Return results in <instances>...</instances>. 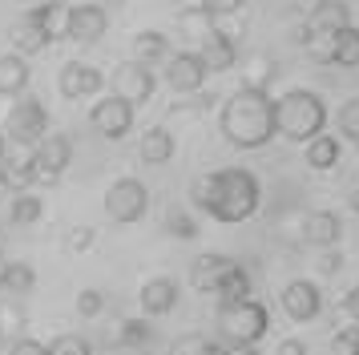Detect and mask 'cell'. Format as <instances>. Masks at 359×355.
I'll list each match as a JSON object with an SVG mask.
<instances>
[{"mask_svg": "<svg viewBox=\"0 0 359 355\" xmlns=\"http://www.w3.org/2000/svg\"><path fill=\"white\" fill-rule=\"evenodd\" d=\"M339 154H343V145L335 133H319V138H311L307 145H303V161H307L315 174H327V170H335L339 166Z\"/></svg>", "mask_w": 359, "mask_h": 355, "instance_id": "7402d4cb", "label": "cell"}, {"mask_svg": "<svg viewBox=\"0 0 359 355\" xmlns=\"http://www.w3.org/2000/svg\"><path fill=\"white\" fill-rule=\"evenodd\" d=\"M275 355H307V343H303L299 335H291V339H283V343L275 347Z\"/></svg>", "mask_w": 359, "mask_h": 355, "instance_id": "ee69618b", "label": "cell"}, {"mask_svg": "<svg viewBox=\"0 0 359 355\" xmlns=\"http://www.w3.org/2000/svg\"><path fill=\"white\" fill-rule=\"evenodd\" d=\"M29 77H33V69L25 57H17V53L0 57V97H20L29 89Z\"/></svg>", "mask_w": 359, "mask_h": 355, "instance_id": "603a6c76", "label": "cell"}, {"mask_svg": "<svg viewBox=\"0 0 359 355\" xmlns=\"http://www.w3.org/2000/svg\"><path fill=\"white\" fill-rule=\"evenodd\" d=\"M271 331V307L259 299L218 307V335L222 347H259V339Z\"/></svg>", "mask_w": 359, "mask_h": 355, "instance_id": "277c9868", "label": "cell"}, {"mask_svg": "<svg viewBox=\"0 0 359 355\" xmlns=\"http://www.w3.org/2000/svg\"><path fill=\"white\" fill-rule=\"evenodd\" d=\"M45 218V198L33 190H25V194H13V202H8V222L13 226H33Z\"/></svg>", "mask_w": 359, "mask_h": 355, "instance_id": "83f0119b", "label": "cell"}, {"mask_svg": "<svg viewBox=\"0 0 359 355\" xmlns=\"http://www.w3.org/2000/svg\"><path fill=\"white\" fill-rule=\"evenodd\" d=\"M49 45H53L49 32L33 20V13H25L17 25H13V53H17V57H25V61H29V57H36V53H45Z\"/></svg>", "mask_w": 359, "mask_h": 355, "instance_id": "ffe728a7", "label": "cell"}, {"mask_svg": "<svg viewBox=\"0 0 359 355\" xmlns=\"http://www.w3.org/2000/svg\"><path fill=\"white\" fill-rule=\"evenodd\" d=\"M8 355H49V343H41V339H17Z\"/></svg>", "mask_w": 359, "mask_h": 355, "instance_id": "ab89813d", "label": "cell"}, {"mask_svg": "<svg viewBox=\"0 0 359 355\" xmlns=\"http://www.w3.org/2000/svg\"><path fill=\"white\" fill-rule=\"evenodd\" d=\"M283 311L291 323H311L323 315V290L315 287L311 279H291L283 287Z\"/></svg>", "mask_w": 359, "mask_h": 355, "instance_id": "8fae6325", "label": "cell"}, {"mask_svg": "<svg viewBox=\"0 0 359 355\" xmlns=\"http://www.w3.org/2000/svg\"><path fill=\"white\" fill-rule=\"evenodd\" d=\"M327 65H343V69H355L359 65V25L331 32V61Z\"/></svg>", "mask_w": 359, "mask_h": 355, "instance_id": "f1b7e54d", "label": "cell"}, {"mask_svg": "<svg viewBox=\"0 0 359 355\" xmlns=\"http://www.w3.org/2000/svg\"><path fill=\"white\" fill-rule=\"evenodd\" d=\"M218 129L234 149H262L275 142V97L262 89H234L218 109Z\"/></svg>", "mask_w": 359, "mask_h": 355, "instance_id": "7a4b0ae2", "label": "cell"}, {"mask_svg": "<svg viewBox=\"0 0 359 355\" xmlns=\"http://www.w3.org/2000/svg\"><path fill=\"white\" fill-rule=\"evenodd\" d=\"M234 69H238V73H243V85H238V89H262V93H266V85H271V81H275V57H262V53H255V57H238V65H234Z\"/></svg>", "mask_w": 359, "mask_h": 355, "instance_id": "cb8c5ba5", "label": "cell"}, {"mask_svg": "<svg viewBox=\"0 0 359 355\" xmlns=\"http://www.w3.org/2000/svg\"><path fill=\"white\" fill-rule=\"evenodd\" d=\"M339 267H343L339 246H331V250H323V258H319V271H323V274H339Z\"/></svg>", "mask_w": 359, "mask_h": 355, "instance_id": "b9f144b4", "label": "cell"}, {"mask_svg": "<svg viewBox=\"0 0 359 355\" xmlns=\"http://www.w3.org/2000/svg\"><path fill=\"white\" fill-rule=\"evenodd\" d=\"M93 4H101V0H93ZM105 4H121V0H105Z\"/></svg>", "mask_w": 359, "mask_h": 355, "instance_id": "f907efd6", "label": "cell"}, {"mask_svg": "<svg viewBox=\"0 0 359 355\" xmlns=\"http://www.w3.org/2000/svg\"><path fill=\"white\" fill-rule=\"evenodd\" d=\"M154 89H158V77L149 73L146 65L121 61L114 69V97H117V101H126L130 109H142L149 97H154Z\"/></svg>", "mask_w": 359, "mask_h": 355, "instance_id": "ba28073f", "label": "cell"}, {"mask_svg": "<svg viewBox=\"0 0 359 355\" xmlns=\"http://www.w3.org/2000/svg\"><path fill=\"white\" fill-rule=\"evenodd\" d=\"M69 166H73V142H69L65 133H45L33 145V178L41 186H53Z\"/></svg>", "mask_w": 359, "mask_h": 355, "instance_id": "52a82bcc", "label": "cell"}, {"mask_svg": "<svg viewBox=\"0 0 359 355\" xmlns=\"http://www.w3.org/2000/svg\"><path fill=\"white\" fill-rule=\"evenodd\" d=\"M174 29H178V36L190 45V53H198V48H202V45L214 36V16L206 13V8L190 4V8H182V13H178Z\"/></svg>", "mask_w": 359, "mask_h": 355, "instance_id": "e0dca14e", "label": "cell"}, {"mask_svg": "<svg viewBox=\"0 0 359 355\" xmlns=\"http://www.w3.org/2000/svg\"><path fill=\"white\" fill-rule=\"evenodd\" d=\"M0 267H4V255H0Z\"/></svg>", "mask_w": 359, "mask_h": 355, "instance_id": "816d5d0a", "label": "cell"}, {"mask_svg": "<svg viewBox=\"0 0 359 355\" xmlns=\"http://www.w3.org/2000/svg\"><path fill=\"white\" fill-rule=\"evenodd\" d=\"M165 234H174V239H182V242H190V239H198V218L190 214V210H178V206H170L165 210Z\"/></svg>", "mask_w": 359, "mask_h": 355, "instance_id": "1f68e13d", "label": "cell"}, {"mask_svg": "<svg viewBox=\"0 0 359 355\" xmlns=\"http://www.w3.org/2000/svg\"><path fill=\"white\" fill-rule=\"evenodd\" d=\"M133 117H137V109H130L126 101H117V97L109 93V97H101V101H93V109H89V126L97 129L101 138L121 142V138L133 129Z\"/></svg>", "mask_w": 359, "mask_h": 355, "instance_id": "9c48e42d", "label": "cell"}, {"mask_svg": "<svg viewBox=\"0 0 359 355\" xmlns=\"http://www.w3.org/2000/svg\"><path fill=\"white\" fill-rule=\"evenodd\" d=\"M4 133H8L17 145H29V149H33V145L49 133V109L41 105V97H20L17 105L8 109Z\"/></svg>", "mask_w": 359, "mask_h": 355, "instance_id": "8992f818", "label": "cell"}, {"mask_svg": "<svg viewBox=\"0 0 359 355\" xmlns=\"http://www.w3.org/2000/svg\"><path fill=\"white\" fill-rule=\"evenodd\" d=\"M105 214L121 226L142 222L149 214L146 182H137V178H117V182H109V190H105Z\"/></svg>", "mask_w": 359, "mask_h": 355, "instance_id": "5b68a950", "label": "cell"}, {"mask_svg": "<svg viewBox=\"0 0 359 355\" xmlns=\"http://www.w3.org/2000/svg\"><path fill=\"white\" fill-rule=\"evenodd\" d=\"M339 133L351 145H359V97L343 101V109H339Z\"/></svg>", "mask_w": 359, "mask_h": 355, "instance_id": "836d02e7", "label": "cell"}, {"mask_svg": "<svg viewBox=\"0 0 359 355\" xmlns=\"http://www.w3.org/2000/svg\"><path fill=\"white\" fill-rule=\"evenodd\" d=\"M57 89L69 97V101H81V97H93L105 89V73L93 69L89 61H65L61 73H57Z\"/></svg>", "mask_w": 359, "mask_h": 355, "instance_id": "4fadbf2b", "label": "cell"}, {"mask_svg": "<svg viewBox=\"0 0 359 355\" xmlns=\"http://www.w3.org/2000/svg\"><path fill=\"white\" fill-rule=\"evenodd\" d=\"M323 4H327V0H294V8H299V13L307 16V20H311V16H315V13H319Z\"/></svg>", "mask_w": 359, "mask_h": 355, "instance_id": "f6af8a7d", "label": "cell"}, {"mask_svg": "<svg viewBox=\"0 0 359 355\" xmlns=\"http://www.w3.org/2000/svg\"><path fill=\"white\" fill-rule=\"evenodd\" d=\"M190 198L194 206H202L214 222H246L255 218L262 206V186L250 170H214V174H202L190 186Z\"/></svg>", "mask_w": 359, "mask_h": 355, "instance_id": "6da1fadb", "label": "cell"}, {"mask_svg": "<svg viewBox=\"0 0 359 355\" xmlns=\"http://www.w3.org/2000/svg\"><path fill=\"white\" fill-rule=\"evenodd\" d=\"M165 85L174 89V93H202V85H206V69H202V61H198V53H190V48H178V53H170L165 57Z\"/></svg>", "mask_w": 359, "mask_h": 355, "instance_id": "30bf717a", "label": "cell"}, {"mask_svg": "<svg viewBox=\"0 0 359 355\" xmlns=\"http://www.w3.org/2000/svg\"><path fill=\"white\" fill-rule=\"evenodd\" d=\"M170 57V36L158 29H142V32H133V61L137 65H154V61H165Z\"/></svg>", "mask_w": 359, "mask_h": 355, "instance_id": "484cf974", "label": "cell"}, {"mask_svg": "<svg viewBox=\"0 0 359 355\" xmlns=\"http://www.w3.org/2000/svg\"><path fill=\"white\" fill-rule=\"evenodd\" d=\"M109 32V13L101 4H69V20H65V36L77 45H93Z\"/></svg>", "mask_w": 359, "mask_h": 355, "instance_id": "7c38bea8", "label": "cell"}, {"mask_svg": "<svg viewBox=\"0 0 359 355\" xmlns=\"http://www.w3.org/2000/svg\"><path fill=\"white\" fill-rule=\"evenodd\" d=\"M218 299L222 303H243V299H250V271L246 267H234L230 279L218 287Z\"/></svg>", "mask_w": 359, "mask_h": 355, "instance_id": "d6a6232c", "label": "cell"}, {"mask_svg": "<svg viewBox=\"0 0 359 355\" xmlns=\"http://www.w3.org/2000/svg\"><path fill=\"white\" fill-rule=\"evenodd\" d=\"M343 311H347V319L355 323L359 327V283L351 290H347V295H343Z\"/></svg>", "mask_w": 359, "mask_h": 355, "instance_id": "7bdbcfd3", "label": "cell"}, {"mask_svg": "<svg viewBox=\"0 0 359 355\" xmlns=\"http://www.w3.org/2000/svg\"><path fill=\"white\" fill-rule=\"evenodd\" d=\"M0 287L8 290V295H29L36 287V271L29 262H4L0 267Z\"/></svg>", "mask_w": 359, "mask_h": 355, "instance_id": "f546056e", "label": "cell"}, {"mask_svg": "<svg viewBox=\"0 0 359 355\" xmlns=\"http://www.w3.org/2000/svg\"><path fill=\"white\" fill-rule=\"evenodd\" d=\"M198 355H226V347H222V343H214V339H206V343H202V351Z\"/></svg>", "mask_w": 359, "mask_h": 355, "instance_id": "bcb514c9", "label": "cell"}, {"mask_svg": "<svg viewBox=\"0 0 359 355\" xmlns=\"http://www.w3.org/2000/svg\"><path fill=\"white\" fill-rule=\"evenodd\" d=\"M4 154H8V142H4V133H0V161H4Z\"/></svg>", "mask_w": 359, "mask_h": 355, "instance_id": "681fc988", "label": "cell"}, {"mask_svg": "<svg viewBox=\"0 0 359 355\" xmlns=\"http://www.w3.org/2000/svg\"><path fill=\"white\" fill-rule=\"evenodd\" d=\"M0 186L13 194H25L29 186H36L33 178V149H20V154H4L0 161Z\"/></svg>", "mask_w": 359, "mask_h": 355, "instance_id": "ac0fdd59", "label": "cell"}, {"mask_svg": "<svg viewBox=\"0 0 359 355\" xmlns=\"http://www.w3.org/2000/svg\"><path fill=\"white\" fill-rule=\"evenodd\" d=\"M351 4L347 0H327L319 13L307 20V32H339V29H351Z\"/></svg>", "mask_w": 359, "mask_h": 355, "instance_id": "d4e9b609", "label": "cell"}, {"mask_svg": "<svg viewBox=\"0 0 359 355\" xmlns=\"http://www.w3.org/2000/svg\"><path fill=\"white\" fill-rule=\"evenodd\" d=\"M303 239H307L311 246H319V250L339 246L343 242V218L335 210H311L307 218H303Z\"/></svg>", "mask_w": 359, "mask_h": 355, "instance_id": "9a60e30c", "label": "cell"}, {"mask_svg": "<svg viewBox=\"0 0 359 355\" xmlns=\"http://www.w3.org/2000/svg\"><path fill=\"white\" fill-rule=\"evenodd\" d=\"M327 129V105L311 89H291L275 97V138H287L294 145H307Z\"/></svg>", "mask_w": 359, "mask_h": 355, "instance_id": "3957f363", "label": "cell"}, {"mask_svg": "<svg viewBox=\"0 0 359 355\" xmlns=\"http://www.w3.org/2000/svg\"><path fill=\"white\" fill-rule=\"evenodd\" d=\"M49 355H93V347L85 335H57L49 343Z\"/></svg>", "mask_w": 359, "mask_h": 355, "instance_id": "d590c367", "label": "cell"}, {"mask_svg": "<svg viewBox=\"0 0 359 355\" xmlns=\"http://www.w3.org/2000/svg\"><path fill=\"white\" fill-rule=\"evenodd\" d=\"M226 355H259V347H226Z\"/></svg>", "mask_w": 359, "mask_h": 355, "instance_id": "7dc6e473", "label": "cell"}, {"mask_svg": "<svg viewBox=\"0 0 359 355\" xmlns=\"http://www.w3.org/2000/svg\"><path fill=\"white\" fill-rule=\"evenodd\" d=\"M174 154H178V142H174V133L165 126H149L142 133V142H137V158L146 166H165Z\"/></svg>", "mask_w": 359, "mask_h": 355, "instance_id": "d6986e66", "label": "cell"}, {"mask_svg": "<svg viewBox=\"0 0 359 355\" xmlns=\"http://www.w3.org/2000/svg\"><path fill=\"white\" fill-rule=\"evenodd\" d=\"M101 311H105V290L85 287L81 295H77V315H81V319H97Z\"/></svg>", "mask_w": 359, "mask_h": 355, "instance_id": "e575fe53", "label": "cell"}, {"mask_svg": "<svg viewBox=\"0 0 359 355\" xmlns=\"http://www.w3.org/2000/svg\"><path fill=\"white\" fill-rule=\"evenodd\" d=\"M331 355H359V327H339L331 335Z\"/></svg>", "mask_w": 359, "mask_h": 355, "instance_id": "8d00e7d4", "label": "cell"}, {"mask_svg": "<svg viewBox=\"0 0 359 355\" xmlns=\"http://www.w3.org/2000/svg\"><path fill=\"white\" fill-rule=\"evenodd\" d=\"M198 61H202L206 73H226V69L238 65V41H230V36H218V32H214L210 41L198 48Z\"/></svg>", "mask_w": 359, "mask_h": 355, "instance_id": "44dd1931", "label": "cell"}, {"mask_svg": "<svg viewBox=\"0 0 359 355\" xmlns=\"http://www.w3.org/2000/svg\"><path fill=\"white\" fill-rule=\"evenodd\" d=\"M149 339H154V327H149V319H137V315H130V319L117 323V343H121V347H146Z\"/></svg>", "mask_w": 359, "mask_h": 355, "instance_id": "4dcf8cb0", "label": "cell"}, {"mask_svg": "<svg viewBox=\"0 0 359 355\" xmlns=\"http://www.w3.org/2000/svg\"><path fill=\"white\" fill-rule=\"evenodd\" d=\"M238 262L226 255H202L190 262V283H194L198 290H206V295H218V287L230 279V271H234Z\"/></svg>", "mask_w": 359, "mask_h": 355, "instance_id": "2e32d148", "label": "cell"}, {"mask_svg": "<svg viewBox=\"0 0 359 355\" xmlns=\"http://www.w3.org/2000/svg\"><path fill=\"white\" fill-rule=\"evenodd\" d=\"M202 343H206L202 335H182L178 343L170 347V355H198V351H202Z\"/></svg>", "mask_w": 359, "mask_h": 355, "instance_id": "60d3db41", "label": "cell"}, {"mask_svg": "<svg viewBox=\"0 0 359 355\" xmlns=\"http://www.w3.org/2000/svg\"><path fill=\"white\" fill-rule=\"evenodd\" d=\"M137 303H142V311H146L149 319H154V315H170V311L178 307V279H170V274L146 279L142 290H137Z\"/></svg>", "mask_w": 359, "mask_h": 355, "instance_id": "5bb4252c", "label": "cell"}, {"mask_svg": "<svg viewBox=\"0 0 359 355\" xmlns=\"http://www.w3.org/2000/svg\"><path fill=\"white\" fill-rule=\"evenodd\" d=\"M93 239H97V230H93V226H73V230L65 234V250H73V255H77V250H89Z\"/></svg>", "mask_w": 359, "mask_h": 355, "instance_id": "74e56055", "label": "cell"}, {"mask_svg": "<svg viewBox=\"0 0 359 355\" xmlns=\"http://www.w3.org/2000/svg\"><path fill=\"white\" fill-rule=\"evenodd\" d=\"M29 13H33V20L41 29L49 32V41H61V36H65V20H69L65 0H45V4H33Z\"/></svg>", "mask_w": 359, "mask_h": 355, "instance_id": "4316f807", "label": "cell"}, {"mask_svg": "<svg viewBox=\"0 0 359 355\" xmlns=\"http://www.w3.org/2000/svg\"><path fill=\"white\" fill-rule=\"evenodd\" d=\"M198 8H206L210 16L222 20V16H238V13H243L246 0H198Z\"/></svg>", "mask_w": 359, "mask_h": 355, "instance_id": "f35d334b", "label": "cell"}, {"mask_svg": "<svg viewBox=\"0 0 359 355\" xmlns=\"http://www.w3.org/2000/svg\"><path fill=\"white\" fill-rule=\"evenodd\" d=\"M347 206H351V210L359 214V190H351V198H347Z\"/></svg>", "mask_w": 359, "mask_h": 355, "instance_id": "c3c4849f", "label": "cell"}]
</instances>
